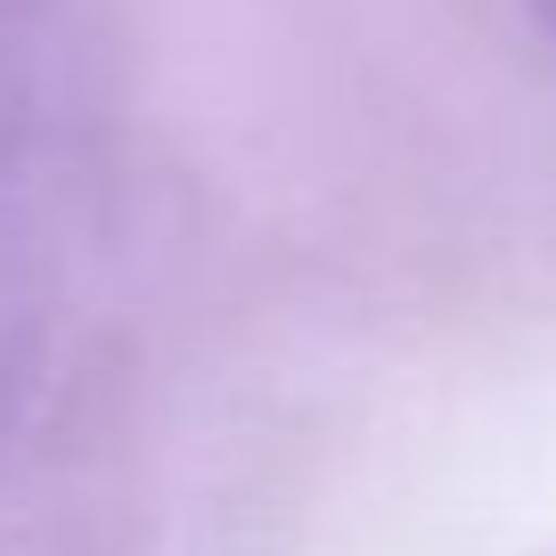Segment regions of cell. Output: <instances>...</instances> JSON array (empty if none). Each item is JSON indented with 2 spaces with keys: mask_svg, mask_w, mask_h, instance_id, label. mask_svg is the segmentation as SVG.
Instances as JSON below:
<instances>
[]
</instances>
